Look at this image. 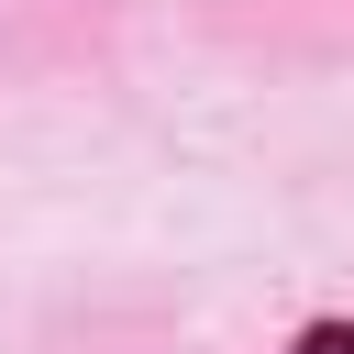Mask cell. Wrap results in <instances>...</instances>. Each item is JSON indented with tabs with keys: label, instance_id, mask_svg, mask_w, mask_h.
<instances>
[{
	"label": "cell",
	"instance_id": "1",
	"mask_svg": "<svg viewBox=\"0 0 354 354\" xmlns=\"http://www.w3.org/2000/svg\"><path fill=\"white\" fill-rule=\"evenodd\" d=\"M299 354H354V321H321V332H299Z\"/></svg>",
	"mask_w": 354,
	"mask_h": 354
}]
</instances>
